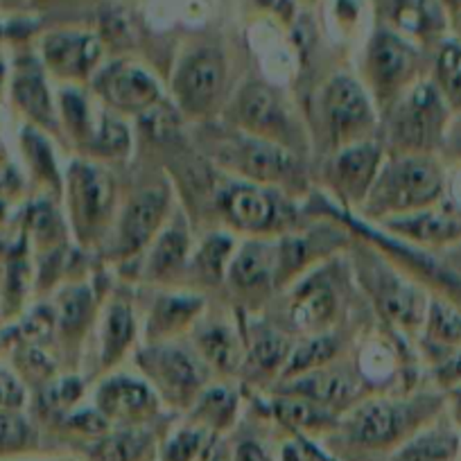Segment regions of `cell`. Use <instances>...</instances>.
Segmentation results:
<instances>
[{
	"mask_svg": "<svg viewBox=\"0 0 461 461\" xmlns=\"http://www.w3.org/2000/svg\"><path fill=\"white\" fill-rule=\"evenodd\" d=\"M443 193V170L428 154H405L378 172L366 211L374 215H411L437 202Z\"/></svg>",
	"mask_w": 461,
	"mask_h": 461,
	"instance_id": "cell-1",
	"label": "cell"
},
{
	"mask_svg": "<svg viewBox=\"0 0 461 461\" xmlns=\"http://www.w3.org/2000/svg\"><path fill=\"white\" fill-rule=\"evenodd\" d=\"M447 106L450 104L434 84L425 82L411 88L393 111V143L405 154H428L441 139Z\"/></svg>",
	"mask_w": 461,
	"mask_h": 461,
	"instance_id": "cell-2",
	"label": "cell"
},
{
	"mask_svg": "<svg viewBox=\"0 0 461 461\" xmlns=\"http://www.w3.org/2000/svg\"><path fill=\"white\" fill-rule=\"evenodd\" d=\"M224 55L217 48H197V50L188 52L176 66V102L190 115L208 113L224 88Z\"/></svg>",
	"mask_w": 461,
	"mask_h": 461,
	"instance_id": "cell-3",
	"label": "cell"
},
{
	"mask_svg": "<svg viewBox=\"0 0 461 461\" xmlns=\"http://www.w3.org/2000/svg\"><path fill=\"white\" fill-rule=\"evenodd\" d=\"M139 365L167 401L176 405H190L202 396V387L206 383L202 362L190 357L181 348L166 344L152 346L140 353Z\"/></svg>",
	"mask_w": 461,
	"mask_h": 461,
	"instance_id": "cell-4",
	"label": "cell"
},
{
	"mask_svg": "<svg viewBox=\"0 0 461 461\" xmlns=\"http://www.w3.org/2000/svg\"><path fill=\"white\" fill-rule=\"evenodd\" d=\"M323 118L332 140L341 145H356L374 122V111L365 88L348 75H335L323 91Z\"/></svg>",
	"mask_w": 461,
	"mask_h": 461,
	"instance_id": "cell-5",
	"label": "cell"
},
{
	"mask_svg": "<svg viewBox=\"0 0 461 461\" xmlns=\"http://www.w3.org/2000/svg\"><path fill=\"white\" fill-rule=\"evenodd\" d=\"M70 208L82 233H95L109 221L115 199L113 179L93 163H75L70 170Z\"/></svg>",
	"mask_w": 461,
	"mask_h": 461,
	"instance_id": "cell-6",
	"label": "cell"
},
{
	"mask_svg": "<svg viewBox=\"0 0 461 461\" xmlns=\"http://www.w3.org/2000/svg\"><path fill=\"white\" fill-rule=\"evenodd\" d=\"M414 61L416 55L405 39L387 30L375 34L366 57V70L380 104L392 102L405 88L414 73Z\"/></svg>",
	"mask_w": 461,
	"mask_h": 461,
	"instance_id": "cell-7",
	"label": "cell"
},
{
	"mask_svg": "<svg viewBox=\"0 0 461 461\" xmlns=\"http://www.w3.org/2000/svg\"><path fill=\"white\" fill-rule=\"evenodd\" d=\"M410 411L389 401H369L348 420V438L366 450H384L401 441L410 429Z\"/></svg>",
	"mask_w": 461,
	"mask_h": 461,
	"instance_id": "cell-8",
	"label": "cell"
},
{
	"mask_svg": "<svg viewBox=\"0 0 461 461\" xmlns=\"http://www.w3.org/2000/svg\"><path fill=\"white\" fill-rule=\"evenodd\" d=\"M233 167L247 179L258 184H287L296 179V161L283 145L272 140L247 136L233 143L230 149Z\"/></svg>",
	"mask_w": 461,
	"mask_h": 461,
	"instance_id": "cell-9",
	"label": "cell"
},
{
	"mask_svg": "<svg viewBox=\"0 0 461 461\" xmlns=\"http://www.w3.org/2000/svg\"><path fill=\"white\" fill-rule=\"evenodd\" d=\"M97 91L111 106L121 111H148L161 97L157 79L136 64H111L97 77Z\"/></svg>",
	"mask_w": 461,
	"mask_h": 461,
	"instance_id": "cell-10",
	"label": "cell"
},
{
	"mask_svg": "<svg viewBox=\"0 0 461 461\" xmlns=\"http://www.w3.org/2000/svg\"><path fill=\"white\" fill-rule=\"evenodd\" d=\"M157 393L148 383L131 375H113L97 389V411L109 420H122L127 425L143 423L157 411Z\"/></svg>",
	"mask_w": 461,
	"mask_h": 461,
	"instance_id": "cell-11",
	"label": "cell"
},
{
	"mask_svg": "<svg viewBox=\"0 0 461 461\" xmlns=\"http://www.w3.org/2000/svg\"><path fill=\"white\" fill-rule=\"evenodd\" d=\"M41 52L52 73L59 77L82 79L95 68L100 59V41L88 32L61 30L43 39Z\"/></svg>",
	"mask_w": 461,
	"mask_h": 461,
	"instance_id": "cell-12",
	"label": "cell"
},
{
	"mask_svg": "<svg viewBox=\"0 0 461 461\" xmlns=\"http://www.w3.org/2000/svg\"><path fill=\"white\" fill-rule=\"evenodd\" d=\"M167 212V194L161 188L143 190L131 197L122 212L121 229H118V251L131 256L148 247V242L161 229L163 217Z\"/></svg>",
	"mask_w": 461,
	"mask_h": 461,
	"instance_id": "cell-13",
	"label": "cell"
},
{
	"mask_svg": "<svg viewBox=\"0 0 461 461\" xmlns=\"http://www.w3.org/2000/svg\"><path fill=\"white\" fill-rule=\"evenodd\" d=\"M220 206L230 224L249 233H267L278 221L274 197L254 184H230L220 194Z\"/></svg>",
	"mask_w": 461,
	"mask_h": 461,
	"instance_id": "cell-14",
	"label": "cell"
},
{
	"mask_svg": "<svg viewBox=\"0 0 461 461\" xmlns=\"http://www.w3.org/2000/svg\"><path fill=\"white\" fill-rule=\"evenodd\" d=\"M380 148L374 143H356L341 149L332 161L330 179L339 194L348 199L369 197L380 172Z\"/></svg>",
	"mask_w": 461,
	"mask_h": 461,
	"instance_id": "cell-15",
	"label": "cell"
},
{
	"mask_svg": "<svg viewBox=\"0 0 461 461\" xmlns=\"http://www.w3.org/2000/svg\"><path fill=\"white\" fill-rule=\"evenodd\" d=\"M236 113L242 127L256 134V139L278 143V139L287 131V121L281 104L274 93L265 86L245 88L236 102Z\"/></svg>",
	"mask_w": 461,
	"mask_h": 461,
	"instance_id": "cell-16",
	"label": "cell"
},
{
	"mask_svg": "<svg viewBox=\"0 0 461 461\" xmlns=\"http://www.w3.org/2000/svg\"><path fill=\"white\" fill-rule=\"evenodd\" d=\"M278 263L281 247L269 242H249L230 260V283L240 290H260L272 281L274 274H278Z\"/></svg>",
	"mask_w": 461,
	"mask_h": 461,
	"instance_id": "cell-17",
	"label": "cell"
},
{
	"mask_svg": "<svg viewBox=\"0 0 461 461\" xmlns=\"http://www.w3.org/2000/svg\"><path fill=\"white\" fill-rule=\"evenodd\" d=\"M337 299L332 285L326 278H310L296 290L292 301V319L301 330H321L335 317Z\"/></svg>",
	"mask_w": 461,
	"mask_h": 461,
	"instance_id": "cell-18",
	"label": "cell"
},
{
	"mask_svg": "<svg viewBox=\"0 0 461 461\" xmlns=\"http://www.w3.org/2000/svg\"><path fill=\"white\" fill-rule=\"evenodd\" d=\"M154 452V437L143 428L127 425L106 432L88 447L91 461H148Z\"/></svg>",
	"mask_w": 461,
	"mask_h": 461,
	"instance_id": "cell-19",
	"label": "cell"
},
{
	"mask_svg": "<svg viewBox=\"0 0 461 461\" xmlns=\"http://www.w3.org/2000/svg\"><path fill=\"white\" fill-rule=\"evenodd\" d=\"M14 97L21 109L28 111L30 118H34L41 125H55L52 118V100L48 93L46 79H43L41 66L34 59H21L14 75Z\"/></svg>",
	"mask_w": 461,
	"mask_h": 461,
	"instance_id": "cell-20",
	"label": "cell"
},
{
	"mask_svg": "<svg viewBox=\"0 0 461 461\" xmlns=\"http://www.w3.org/2000/svg\"><path fill=\"white\" fill-rule=\"evenodd\" d=\"M294 392L299 396L319 402V405L330 411L353 402V398L357 393V384L351 375L339 374V371L317 369L305 374V378H301L294 384Z\"/></svg>",
	"mask_w": 461,
	"mask_h": 461,
	"instance_id": "cell-21",
	"label": "cell"
},
{
	"mask_svg": "<svg viewBox=\"0 0 461 461\" xmlns=\"http://www.w3.org/2000/svg\"><path fill=\"white\" fill-rule=\"evenodd\" d=\"M202 310V301L194 296H163L149 314L148 339L149 344H161L166 337L184 330Z\"/></svg>",
	"mask_w": 461,
	"mask_h": 461,
	"instance_id": "cell-22",
	"label": "cell"
},
{
	"mask_svg": "<svg viewBox=\"0 0 461 461\" xmlns=\"http://www.w3.org/2000/svg\"><path fill=\"white\" fill-rule=\"evenodd\" d=\"M392 229L419 242H447L461 236V220L447 212L419 211L411 215H401L392 221Z\"/></svg>",
	"mask_w": 461,
	"mask_h": 461,
	"instance_id": "cell-23",
	"label": "cell"
},
{
	"mask_svg": "<svg viewBox=\"0 0 461 461\" xmlns=\"http://www.w3.org/2000/svg\"><path fill=\"white\" fill-rule=\"evenodd\" d=\"M461 438L450 429H428L407 438L389 461H455Z\"/></svg>",
	"mask_w": 461,
	"mask_h": 461,
	"instance_id": "cell-24",
	"label": "cell"
},
{
	"mask_svg": "<svg viewBox=\"0 0 461 461\" xmlns=\"http://www.w3.org/2000/svg\"><path fill=\"white\" fill-rule=\"evenodd\" d=\"M393 21L414 37H434L443 28V10L437 0H393Z\"/></svg>",
	"mask_w": 461,
	"mask_h": 461,
	"instance_id": "cell-25",
	"label": "cell"
},
{
	"mask_svg": "<svg viewBox=\"0 0 461 461\" xmlns=\"http://www.w3.org/2000/svg\"><path fill=\"white\" fill-rule=\"evenodd\" d=\"M134 314L131 308L122 301H113L106 314L104 326V351H102V365L111 366L121 360L122 353L130 348L134 339Z\"/></svg>",
	"mask_w": 461,
	"mask_h": 461,
	"instance_id": "cell-26",
	"label": "cell"
},
{
	"mask_svg": "<svg viewBox=\"0 0 461 461\" xmlns=\"http://www.w3.org/2000/svg\"><path fill=\"white\" fill-rule=\"evenodd\" d=\"M197 346L203 360L215 365L220 371H236L240 365V344L221 323L202 328L197 335Z\"/></svg>",
	"mask_w": 461,
	"mask_h": 461,
	"instance_id": "cell-27",
	"label": "cell"
},
{
	"mask_svg": "<svg viewBox=\"0 0 461 461\" xmlns=\"http://www.w3.org/2000/svg\"><path fill=\"white\" fill-rule=\"evenodd\" d=\"M185 251H188V233H185L184 224L175 221L158 236L157 245H154L152 254H149V274L154 278H163L172 274L176 267H181Z\"/></svg>",
	"mask_w": 461,
	"mask_h": 461,
	"instance_id": "cell-28",
	"label": "cell"
},
{
	"mask_svg": "<svg viewBox=\"0 0 461 461\" xmlns=\"http://www.w3.org/2000/svg\"><path fill=\"white\" fill-rule=\"evenodd\" d=\"M194 419L211 432L226 429L236 419V393L224 387L202 392V396L194 401Z\"/></svg>",
	"mask_w": 461,
	"mask_h": 461,
	"instance_id": "cell-29",
	"label": "cell"
},
{
	"mask_svg": "<svg viewBox=\"0 0 461 461\" xmlns=\"http://www.w3.org/2000/svg\"><path fill=\"white\" fill-rule=\"evenodd\" d=\"M276 414L281 416L287 425L299 429H326L335 423V420H332V411H328L326 407L310 401V398L299 396V393L281 398V401L276 402Z\"/></svg>",
	"mask_w": 461,
	"mask_h": 461,
	"instance_id": "cell-30",
	"label": "cell"
},
{
	"mask_svg": "<svg viewBox=\"0 0 461 461\" xmlns=\"http://www.w3.org/2000/svg\"><path fill=\"white\" fill-rule=\"evenodd\" d=\"M380 303H383L384 312L401 326H416L425 314L423 296L411 290L410 285H401L398 281H392L387 290L380 292Z\"/></svg>",
	"mask_w": 461,
	"mask_h": 461,
	"instance_id": "cell-31",
	"label": "cell"
},
{
	"mask_svg": "<svg viewBox=\"0 0 461 461\" xmlns=\"http://www.w3.org/2000/svg\"><path fill=\"white\" fill-rule=\"evenodd\" d=\"M337 353V344L332 337L319 335L308 339L305 344H301L299 348L290 353L287 357V365L283 366V378H296L301 374H310V371H317L330 360Z\"/></svg>",
	"mask_w": 461,
	"mask_h": 461,
	"instance_id": "cell-32",
	"label": "cell"
},
{
	"mask_svg": "<svg viewBox=\"0 0 461 461\" xmlns=\"http://www.w3.org/2000/svg\"><path fill=\"white\" fill-rule=\"evenodd\" d=\"M37 446V432L19 411L0 407V456H14Z\"/></svg>",
	"mask_w": 461,
	"mask_h": 461,
	"instance_id": "cell-33",
	"label": "cell"
},
{
	"mask_svg": "<svg viewBox=\"0 0 461 461\" xmlns=\"http://www.w3.org/2000/svg\"><path fill=\"white\" fill-rule=\"evenodd\" d=\"M212 446L211 429L194 425V428H184L167 438L161 450V461H202Z\"/></svg>",
	"mask_w": 461,
	"mask_h": 461,
	"instance_id": "cell-34",
	"label": "cell"
},
{
	"mask_svg": "<svg viewBox=\"0 0 461 461\" xmlns=\"http://www.w3.org/2000/svg\"><path fill=\"white\" fill-rule=\"evenodd\" d=\"M437 86L447 104L461 109V41H446L438 50Z\"/></svg>",
	"mask_w": 461,
	"mask_h": 461,
	"instance_id": "cell-35",
	"label": "cell"
},
{
	"mask_svg": "<svg viewBox=\"0 0 461 461\" xmlns=\"http://www.w3.org/2000/svg\"><path fill=\"white\" fill-rule=\"evenodd\" d=\"M290 353V344H287L285 337L276 335V332L272 330H265L254 337L249 360L254 362L260 371H276L287 365Z\"/></svg>",
	"mask_w": 461,
	"mask_h": 461,
	"instance_id": "cell-36",
	"label": "cell"
},
{
	"mask_svg": "<svg viewBox=\"0 0 461 461\" xmlns=\"http://www.w3.org/2000/svg\"><path fill=\"white\" fill-rule=\"evenodd\" d=\"M127 145H130V134H127L125 122L121 118H113V115H102L95 140H93L95 152L100 157H118V154L127 152Z\"/></svg>",
	"mask_w": 461,
	"mask_h": 461,
	"instance_id": "cell-37",
	"label": "cell"
},
{
	"mask_svg": "<svg viewBox=\"0 0 461 461\" xmlns=\"http://www.w3.org/2000/svg\"><path fill=\"white\" fill-rule=\"evenodd\" d=\"M230 251H233V240L226 236H211L199 249L197 263L199 272L208 278H217L226 269L230 260Z\"/></svg>",
	"mask_w": 461,
	"mask_h": 461,
	"instance_id": "cell-38",
	"label": "cell"
},
{
	"mask_svg": "<svg viewBox=\"0 0 461 461\" xmlns=\"http://www.w3.org/2000/svg\"><path fill=\"white\" fill-rule=\"evenodd\" d=\"M429 335L443 344H459L461 341V312L446 303L434 301L429 305Z\"/></svg>",
	"mask_w": 461,
	"mask_h": 461,
	"instance_id": "cell-39",
	"label": "cell"
},
{
	"mask_svg": "<svg viewBox=\"0 0 461 461\" xmlns=\"http://www.w3.org/2000/svg\"><path fill=\"white\" fill-rule=\"evenodd\" d=\"M88 308H91V294L82 287L68 290L59 301V321L66 330H75L86 321Z\"/></svg>",
	"mask_w": 461,
	"mask_h": 461,
	"instance_id": "cell-40",
	"label": "cell"
},
{
	"mask_svg": "<svg viewBox=\"0 0 461 461\" xmlns=\"http://www.w3.org/2000/svg\"><path fill=\"white\" fill-rule=\"evenodd\" d=\"M281 461H332V459L323 455V452L314 450V447L308 446V443L290 441L285 443V447H283Z\"/></svg>",
	"mask_w": 461,
	"mask_h": 461,
	"instance_id": "cell-41",
	"label": "cell"
},
{
	"mask_svg": "<svg viewBox=\"0 0 461 461\" xmlns=\"http://www.w3.org/2000/svg\"><path fill=\"white\" fill-rule=\"evenodd\" d=\"M21 402H23V389H21V384L10 374L0 371V407L14 410V407H21Z\"/></svg>",
	"mask_w": 461,
	"mask_h": 461,
	"instance_id": "cell-42",
	"label": "cell"
},
{
	"mask_svg": "<svg viewBox=\"0 0 461 461\" xmlns=\"http://www.w3.org/2000/svg\"><path fill=\"white\" fill-rule=\"evenodd\" d=\"M233 461H272V456L258 441H242L233 452Z\"/></svg>",
	"mask_w": 461,
	"mask_h": 461,
	"instance_id": "cell-43",
	"label": "cell"
},
{
	"mask_svg": "<svg viewBox=\"0 0 461 461\" xmlns=\"http://www.w3.org/2000/svg\"><path fill=\"white\" fill-rule=\"evenodd\" d=\"M443 375H446L447 380H461V357H455V360L447 362L446 369H443Z\"/></svg>",
	"mask_w": 461,
	"mask_h": 461,
	"instance_id": "cell-44",
	"label": "cell"
},
{
	"mask_svg": "<svg viewBox=\"0 0 461 461\" xmlns=\"http://www.w3.org/2000/svg\"><path fill=\"white\" fill-rule=\"evenodd\" d=\"M452 411H455V420L461 425V389L452 393Z\"/></svg>",
	"mask_w": 461,
	"mask_h": 461,
	"instance_id": "cell-45",
	"label": "cell"
},
{
	"mask_svg": "<svg viewBox=\"0 0 461 461\" xmlns=\"http://www.w3.org/2000/svg\"><path fill=\"white\" fill-rule=\"evenodd\" d=\"M446 3L452 7V10H456L461 14V0H446Z\"/></svg>",
	"mask_w": 461,
	"mask_h": 461,
	"instance_id": "cell-46",
	"label": "cell"
},
{
	"mask_svg": "<svg viewBox=\"0 0 461 461\" xmlns=\"http://www.w3.org/2000/svg\"><path fill=\"white\" fill-rule=\"evenodd\" d=\"M459 456H461V446H459Z\"/></svg>",
	"mask_w": 461,
	"mask_h": 461,
	"instance_id": "cell-47",
	"label": "cell"
}]
</instances>
